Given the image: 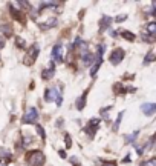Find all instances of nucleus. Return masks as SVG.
<instances>
[{"label": "nucleus", "mask_w": 156, "mask_h": 166, "mask_svg": "<svg viewBox=\"0 0 156 166\" xmlns=\"http://www.w3.org/2000/svg\"><path fill=\"white\" fill-rule=\"evenodd\" d=\"M93 62V54H90V52H84V56H83V63L86 65V66H89Z\"/></svg>", "instance_id": "f8f14e48"}, {"label": "nucleus", "mask_w": 156, "mask_h": 166, "mask_svg": "<svg viewBox=\"0 0 156 166\" xmlns=\"http://www.w3.org/2000/svg\"><path fill=\"white\" fill-rule=\"evenodd\" d=\"M37 131H38V134H40V137L44 138V131H43V128L40 126V125H37Z\"/></svg>", "instance_id": "6ab92c4d"}, {"label": "nucleus", "mask_w": 156, "mask_h": 166, "mask_svg": "<svg viewBox=\"0 0 156 166\" xmlns=\"http://www.w3.org/2000/svg\"><path fill=\"white\" fill-rule=\"evenodd\" d=\"M151 62H153V52H149V54H147V57L144 59V63L149 65V63H151Z\"/></svg>", "instance_id": "f3484780"}, {"label": "nucleus", "mask_w": 156, "mask_h": 166, "mask_svg": "<svg viewBox=\"0 0 156 166\" xmlns=\"http://www.w3.org/2000/svg\"><path fill=\"white\" fill-rule=\"evenodd\" d=\"M124 56H126V54H124V51L121 48H116L115 49V51L110 54V63L112 65H118V63H121L123 62V59H124Z\"/></svg>", "instance_id": "7ed1b4c3"}, {"label": "nucleus", "mask_w": 156, "mask_h": 166, "mask_svg": "<svg viewBox=\"0 0 156 166\" xmlns=\"http://www.w3.org/2000/svg\"><path fill=\"white\" fill-rule=\"evenodd\" d=\"M141 109H142V112H144L145 115H153L156 112V105L155 103H144Z\"/></svg>", "instance_id": "0eeeda50"}, {"label": "nucleus", "mask_w": 156, "mask_h": 166, "mask_svg": "<svg viewBox=\"0 0 156 166\" xmlns=\"http://www.w3.org/2000/svg\"><path fill=\"white\" fill-rule=\"evenodd\" d=\"M70 138H69V136H66V148H70Z\"/></svg>", "instance_id": "412c9836"}, {"label": "nucleus", "mask_w": 156, "mask_h": 166, "mask_svg": "<svg viewBox=\"0 0 156 166\" xmlns=\"http://www.w3.org/2000/svg\"><path fill=\"white\" fill-rule=\"evenodd\" d=\"M98 122H100V119H92L90 120V123L87 125L86 128H84V131H86L89 136H93V134H95V129H96V125H98Z\"/></svg>", "instance_id": "6e6552de"}, {"label": "nucleus", "mask_w": 156, "mask_h": 166, "mask_svg": "<svg viewBox=\"0 0 156 166\" xmlns=\"http://www.w3.org/2000/svg\"><path fill=\"white\" fill-rule=\"evenodd\" d=\"M37 120H38V111L35 108H31L28 114L23 117V123H35Z\"/></svg>", "instance_id": "20e7f679"}, {"label": "nucleus", "mask_w": 156, "mask_h": 166, "mask_svg": "<svg viewBox=\"0 0 156 166\" xmlns=\"http://www.w3.org/2000/svg\"><path fill=\"white\" fill-rule=\"evenodd\" d=\"M54 72H55L54 63H51V66H49V69H44V71H43L42 77H43L44 80H49V79H52V77H54Z\"/></svg>", "instance_id": "1a4fd4ad"}, {"label": "nucleus", "mask_w": 156, "mask_h": 166, "mask_svg": "<svg viewBox=\"0 0 156 166\" xmlns=\"http://www.w3.org/2000/svg\"><path fill=\"white\" fill-rule=\"evenodd\" d=\"M52 60L63 62V48H61V45H55L54 49H52Z\"/></svg>", "instance_id": "39448f33"}, {"label": "nucleus", "mask_w": 156, "mask_h": 166, "mask_svg": "<svg viewBox=\"0 0 156 166\" xmlns=\"http://www.w3.org/2000/svg\"><path fill=\"white\" fill-rule=\"evenodd\" d=\"M87 92H89V91H86V92H84L83 96H81V97H80L78 100H77V109H80V111H81L83 108H84V105H86V96H87Z\"/></svg>", "instance_id": "9b49d317"}, {"label": "nucleus", "mask_w": 156, "mask_h": 166, "mask_svg": "<svg viewBox=\"0 0 156 166\" xmlns=\"http://www.w3.org/2000/svg\"><path fill=\"white\" fill-rule=\"evenodd\" d=\"M136 136H138V131H136V132H133L132 136H129V137H127V142H133V140L136 138Z\"/></svg>", "instance_id": "aec40b11"}, {"label": "nucleus", "mask_w": 156, "mask_h": 166, "mask_svg": "<svg viewBox=\"0 0 156 166\" xmlns=\"http://www.w3.org/2000/svg\"><path fill=\"white\" fill-rule=\"evenodd\" d=\"M57 97H58V91H57L55 88H52V89H46V91H44V100H46L48 103H49V102L57 100Z\"/></svg>", "instance_id": "423d86ee"}, {"label": "nucleus", "mask_w": 156, "mask_h": 166, "mask_svg": "<svg viewBox=\"0 0 156 166\" xmlns=\"http://www.w3.org/2000/svg\"><path fill=\"white\" fill-rule=\"evenodd\" d=\"M121 34H123V37L126 39V40H135V34L133 33H130V31H121Z\"/></svg>", "instance_id": "4468645a"}, {"label": "nucleus", "mask_w": 156, "mask_h": 166, "mask_svg": "<svg viewBox=\"0 0 156 166\" xmlns=\"http://www.w3.org/2000/svg\"><path fill=\"white\" fill-rule=\"evenodd\" d=\"M110 22H112V19H110V17H104V19H102V22H101V31L104 29V28H109V26H110Z\"/></svg>", "instance_id": "2eb2a0df"}, {"label": "nucleus", "mask_w": 156, "mask_h": 166, "mask_svg": "<svg viewBox=\"0 0 156 166\" xmlns=\"http://www.w3.org/2000/svg\"><path fill=\"white\" fill-rule=\"evenodd\" d=\"M3 45H5V42H3L2 39H0V48H3Z\"/></svg>", "instance_id": "a878e982"}, {"label": "nucleus", "mask_w": 156, "mask_h": 166, "mask_svg": "<svg viewBox=\"0 0 156 166\" xmlns=\"http://www.w3.org/2000/svg\"><path fill=\"white\" fill-rule=\"evenodd\" d=\"M9 9H11V14L14 16L15 19L19 20V22H21V23H23V22H25V17H23V14H21V11L19 12V9H14V6H12V3L9 5Z\"/></svg>", "instance_id": "9d476101"}, {"label": "nucleus", "mask_w": 156, "mask_h": 166, "mask_svg": "<svg viewBox=\"0 0 156 166\" xmlns=\"http://www.w3.org/2000/svg\"><path fill=\"white\" fill-rule=\"evenodd\" d=\"M142 166H156V159H150L142 163Z\"/></svg>", "instance_id": "a211bd4d"}, {"label": "nucleus", "mask_w": 156, "mask_h": 166, "mask_svg": "<svg viewBox=\"0 0 156 166\" xmlns=\"http://www.w3.org/2000/svg\"><path fill=\"white\" fill-rule=\"evenodd\" d=\"M0 31L5 33V35H11V33H12L11 26H8V25H0Z\"/></svg>", "instance_id": "dca6fc26"}, {"label": "nucleus", "mask_w": 156, "mask_h": 166, "mask_svg": "<svg viewBox=\"0 0 156 166\" xmlns=\"http://www.w3.org/2000/svg\"><path fill=\"white\" fill-rule=\"evenodd\" d=\"M38 46L35 45V46H32L28 51V54L25 56V65H32L34 62H35V59H37V56H38Z\"/></svg>", "instance_id": "f03ea898"}, {"label": "nucleus", "mask_w": 156, "mask_h": 166, "mask_svg": "<svg viewBox=\"0 0 156 166\" xmlns=\"http://www.w3.org/2000/svg\"><path fill=\"white\" fill-rule=\"evenodd\" d=\"M147 31H149V35H155V33H156V23L155 22H150V23L147 25Z\"/></svg>", "instance_id": "ddd939ff"}, {"label": "nucleus", "mask_w": 156, "mask_h": 166, "mask_svg": "<svg viewBox=\"0 0 156 166\" xmlns=\"http://www.w3.org/2000/svg\"><path fill=\"white\" fill-rule=\"evenodd\" d=\"M17 45H19V46H25V42L21 39H17Z\"/></svg>", "instance_id": "5701e85b"}, {"label": "nucleus", "mask_w": 156, "mask_h": 166, "mask_svg": "<svg viewBox=\"0 0 156 166\" xmlns=\"http://www.w3.org/2000/svg\"><path fill=\"white\" fill-rule=\"evenodd\" d=\"M60 155H61V157H63V159H64V157H66V152H64L63 149H61V151H60Z\"/></svg>", "instance_id": "393cba45"}, {"label": "nucleus", "mask_w": 156, "mask_h": 166, "mask_svg": "<svg viewBox=\"0 0 156 166\" xmlns=\"http://www.w3.org/2000/svg\"><path fill=\"white\" fill-rule=\"evenodd\" d=\"M6 160L8 159H0V166H6Z\"/></svg>", "instance_id": "b1692460"}, {"label": "nucleus", "mask_w": 156, "mask_h": 166, "mask_svg": "<svg viewBox=\"0 0 156 166\" xmlns=\"http://www.w3.org/2000/svg\"><path fill=\"white\" fill-rule=\"evenodd\" d=\"M44 154L42 151H31L26 154V163L28 166H43L44 165Z\"/></svg>", "instance_id": "f257e3e1"}, {"label": "nucleus", "mask_w": 156, "mask_h": 166, "mask_svg": "<svg viewBox=\"0 0 156 166\" xmlns=\"http://www.w3.org/2000/svg\"><path fill=\"white\" fill-rule=\"evenodd\" d=\"M126 17H127V16H118V17H116V22H123V20H126Z\"/></svg>", "instance_id": "4be33fe9"}]
</instances>
